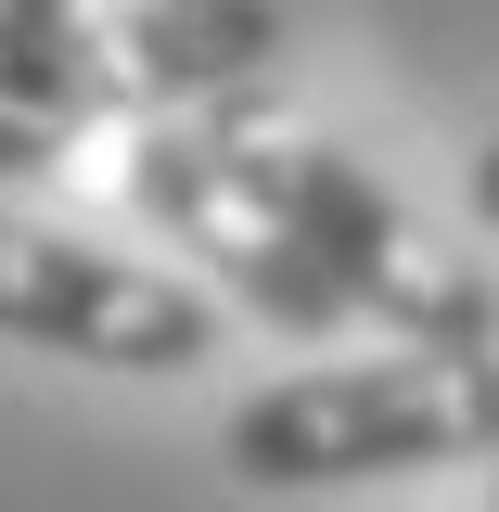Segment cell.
Segmentation results:
<instances>
[{
    "label": "cell",
    "instance_id": "2",
    "mask_svg": "<svg viewBox=\"0 0 499 512\" xmlns=\"http://www.w3.org/2000/svg\"><path fill=\"white\" fill-rule=\"evenodd\" d=\"M256 180L282 192V218L308 231V256L333 269V295L359 320H384L397 346H448V359H499V282L448 244L436 218H410L397 192L333 154V141H282V128H244Z\"/></svg>",
    "mask_w": 499,
    "mask_h": 512
},
{
    "label": "cell",
    "instance_id": "8",
    "mask_svg": "<svg viewBox=\"0 0 499 512\" xmlns=\"http://www.w3.org/2000/svg\"><path fill=\"white\" fill-rule=\"evenodd\" d=\"M461 205H474V218H487V231H499V141H487V154H474V180H461Z\"/></svg>",
    "mask_w": 499,
    "mask_h": 512
},
{
    "label": "cell",
    "instance_id": "9",
    "mask_svg": "<svg viewBox=\"0 0 499 512\" xmlns=\"http://www.w3.org/2000/svg\"><path fill=\"white\" fill-rule=\"evenodd\" d=\"M487 512H499V461H487Z\"/></svg>",
    "mask_w": 499,
    "mask_h": 512
},
{
    "label": "cell",
    "instance_id": "7",
    "mask_svg": "<svg viewBox=\"0 0 499 512\" xmlns=\"http://www.w3.org/2000/svg\"><path fill=\"white\" fill-rule=\"evenodd\" d=\"M64 154H77V116L0 77V192H13V180H39V167H64Z\"/></svg>",
    "mask_w": 499,
    "mask_h": 512
},
{
    "label": "cell",
    "instance_id": "1",
    "mask_svg": "<svg viewBox=\"0 0 499 512\" xmlns=\"http://www.w3.org/2000/svg\"><path fill=\"white\" fill-rule=\"evenodd\" d=\"M231 474L244 487H384V474H448L499 461V359L397 346L346 372H295L231 410Z\"/></svg>",
    "mask_w": 499,
    "mask_h": 512
},
{
    "label": "cell",
    "instance_id": "4",
    "mask_svg": "<svg viewBox=\"0 0 499 512\" xmlns=\"http://www.w3.org/2000/svg\"><path fill=\"white\" fill-rule=\"evenodd\" d=\"M0 333L90 359V372H192V359H218V295L0 205Z\"/></svg>",
    "mask_w": 499,
    "mask_h": 512
},
{
    "label": "cell",
    "instance_id": "5",
    "mask_svg": "<svg viewBox=\"0 0 499 512\" xmlns=\"http://www.w3.org/2000/svg\"><path fill=\"white\" fill-rule=\"evenodd\" d=\"M282 0H128L116 64H128V116H180V128H256V103L282 90Z\"/></svg>",
    "mask_w": 499,
    "mask_h": 512
},
{
    "label": "cell",
    "instance_id": "6",
    "mask_svg": "<svg viewBox=\"0 0 499 512\" xmlns=\"http://www.w3.org/2000/svg\"><path fill=\"white\" fill-rule=\"evenodd\" d=\"M0 77H13V90H39V103H64L77 128L128 116L116 13H90V0H0Z\"/></svg>",
    "mask_w": 499,
    "mask_h": 512
},
{
    "label": "cell",
    "instance_id": "3",
    "mask_svg": "<svg viewBox=\"0 0 499 512\" xmlns=\"http://www.w3.org/2000/svg\"><path fill=\"white\" fill-rule=\"evenodd\" d=\"M128 205L167 231V244L231 295V308H256L269 333H346V295H333V269L308 256V231L282 218V192L256 180V141L244 128H180V116H154L141 141H128Z\"/></svg>",
    "mask_w": 499,
    "mask_h": 512
}]
</instances>
